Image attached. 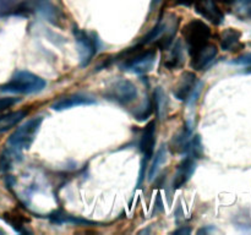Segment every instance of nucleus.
<instances>
[{"instance_id":"obj_9","label":"nucleus","mask_w":251,"mask_h":235,"mask_svg":"<svg viewBox=\"0 0 251 235\" xmlns=\"http://www.w3.org/2000/svg\"><path fill=\"white\" fill-rule=\"evenodd\" d=\"M196 75L191 71H184L173 87V94L178 100H188L196 88Z\"/></svg>"},{"instance_id":"obj_8","label":"nucleus","mask_w":251,"mask_h":235,"mask_svg":"<svg viewBox=\"0 0 251 235\" xmlns=\"http://www.w3.org/2000/svg\"><path fill=\"white\" fill-rule=\"evenodd\" d=\"M194 6L200 16L216 26H220L225 21V15L216 0H195Z\"/></svg>"},{"instance_id":"obj_15","label":"nucleus","mask_w":251,"mask_h":235,"mask_svg":"<svg viewBox=\"0 0 251 235\" xmlns=\"http://www.w3.org/2000/svg\"><path fill=\"white\" fill-rule=\"evenodd\" d=\"M191 143V129L189 126L183 127L171 141V151L173 153H186Z\"/></svg>"},{"instance_id":"obj_18","label":"nucleus","mask_w":251,"mask_h":235,"mask_svg":"<svg viewBox=\"0 0 251 235\" xmlns=\"http://www.w3.org/2000/svg\"><path fill=\"white\" fill-rule=\"evenodd\" d=\"M49 219L53 223H56V224H64V223H73V224H93V222H90L87 219H82V218H76L73 217V215L68 214V213H64L61 211H55V212L51 213L49 215Z\"/></svg>"},{"instance_id":"obj_25","label":"nucleus","mask_w":251,"mask_h":235,"mask_svg":"<svg viewBox=\"0 0 251 235\" xmlns=\"http://www.w3.org/2000/svg\"><path fill=\"white\" fill-rule=\"evenodd\" d=\"M190 232H191L190 229H179V230H176L174 234H189Z\"/></svg>"},{"instance_id":"obj_23","label":"nucleus","mask_w":251,"mask_h":235,"mask_svg":"<svg viewBox=\"0 0 251 235\" xmlns=\"http://www.w3.org/2000/svg\"><path fill=\"white\" fill-rule=\"evenodd\" d=\"M232 64H237V65H251V53L245 54V55L239 56L235 60L232 61Z\"/></svg>"},{"instance_id":"obj_17","label":"nucleus","mask_w":251,"mask_h":235,"mask_svg":"<svg viewBox=\"0 0 251 235\" xmlns=\"http://www.w3.org/2000/svg\"><path fill=\"white\" fill-rule=\"evenodd\" d=\"M27 115L26 110H17V112L9 113L6 115L0 117V132H5L19 124L22 119Z\"/></svg>"},{"instance_id":"obj_1","label":"nucleus","mask_w":251,"mask_h":235,"mask_svg":"<svg viewBox=\"0 0 251 235\" xmlns=\"http://www.w3.org/2000/svg\"><path fill=\"white\" fill-rule=\"evenodd\" d=\"M144 44L136 46L135 48L124 51V58L120 59L119 68L124 71L142 75L153 69L157 58V50L153 48L142 49Z\"/></svg>"},{"instance_id":"obj_5","label":"nucleus","mask_w":251,"mask_h":235,"mask_svg":"<svg viewBox=\"0 0 251 235\" xmlns=\"http://www.w3.org/2000/svg\"><path fill=\"white\" fill-rule=\"evenodd\" d=\"M184 41L189 48V53H194L210 43L211 28L201 20H191L181 29Z\"/></svg>"},{"instance_id":"obj_14","label":"nucleus","mask_w":251,"mask_h":235,"mask_svg":"<svg viewBox=\"0 0 251 235\" xmlns=\"http://www.w3.org/2000/svg\"><path fill=\"white\" fill-rule=\"evenodd\" d=\"M95 98L90 97V95L77 93V94H71L68 95V97L60 98V99L56 100V102L51 105V109L56 110V112H61V110L71 109V108L81 107V105H91L95 104Z\"/></svg>"},{"instance_id":"obj_6","label":"nucleus","mask_w":251,"mask_h":235,"mask_svg":"<svg viewBox=\"0 0 251 235\" xmlns=\"http://www.w3.org/2000/svg\"><path fill=\"white\" fill-rule=\"evenodd\" d=\"M139 95L137 87L129 80L120 78L110 83L104 91V97L108 100L117 103L119 105H129L135 102Z\"/></svg>"},{"instance_id":"obj_10","label":"nucleus","mask_w":251,"mask_h":235,"mask_svg":"<svg viewBox=\"0 0 251 235\" xmlns=\"http://www.w3.org/2000/svg\"><path fill=\"white\" fill-rule=\"evenodd\" d=\"M31 11H37L46 17L49 22L55 26H61L63 21V14L54 6L50 0H28Z\"/></svg>"},{"instance_id":"obj_13","label":"nucleus","mask_w":251,"mask_h":235,"mask_svg":"<svg viewBox=\"0 0 251 235\" xmlns=\"http://www.w3.org/2000/svg\"><path fill=\"white\" fill-rule=\"evenodd\" d=\"M154 143H156V121L152 120L145 126L140 139V151L146 161L153 156Z\"/></svg>"},{"instance_id":"obj_2","label":"nucleus","mask_w":251,"mask_h":235,"mask_svg":"<svg viewBox=\"0 0 251 235\" xmlns=\"http://www.w3.org/2000/svg\"><path fill=\"white\" fill-rule=\"evenodd\" d=\"M179 17H176L174 14L167 15L166 19L159 21L157 26L153 29L146 34V37L142 38L140 44L154 43V46L158 47L162 50H168L172 47L176 37V31L179 28Z\"/></svg>"},{"instance_id":"obj_27","label":"nucleus","mask_w":251,"mask_h":235,"mask_svg":"<svg viewBox=\"0 0 251 235\" xmlns=\"http://www.w3.org/2000/svg\"><path fill=\"white\" fill-rule=\"evenodd\" d=\"M2 234H5V232L2 229H0V235H2Z\"/></svg>"},{"instance_id":"obj_11","label":"nucleus","mask_w":251,"mask_h":235,"mask_svg":"<svg viewBox=\"0 0 251 235\" xmlns=\"http://www.w3.org/2000/svg\"><path fill=\"white\" fill-rule=\"evenodd\" d=\"M218 53V49L215 44L207 43L206 46H203L202 48L198 49L196 51L190 54L191 56V68L194 70H203L205 68H207L211 63L213 61V59L216 58Z\"/></svg>"},{"instance_id":"obj_19","label":"nucleus","mask_w":251,"mask_h":235,"mask_svg":"<svg viewBox=\"0 0 251 235\" xmlns=\"http://www.w3.org/2000/svg\"><path fill=\"white\" fill-rule=\"evenodd\" d=\"M240 36H242V33L239 31H237V29H225L222 32V34H221V48L223 50H229V49H232L239 42Z\"/></svg>"},{"instance_id":"obj_12","label":"nucleus","mask_w":251,"mask_h":235,"mask_svg":"<svg viewBox=\"0 0 251 235\" xmlns=\"http://www.w3.org/2000/svg\"><path fill=\"white\" fill-rule=\"evenodd\" d=\"M196 169V158L191 154L185 157V159H183L180 164L178 165L176 171V175L173 179V188H180L181 186L185 185L190 178L193 176V174L195 173Z\"/></svg>"},{"instance_id":"obj_3","label":"nucleus","mask_w":251,"mask_h":235,"mask_svg":"<svg viewBox=\"0 0 251 235\" xmlns=\"http://www.w3.org/2000/svg\"><path fill=\"white\" fill-rule=\"evenodd\" d=\"M46 81L29 71H17L11 80L0 86V92L15 94H33L44 90Z\"/></svg>"},{"instance_id":"obj_4","label":"nucleus","mask_w":251,"mask_h":235,"mask_svg":"<svg viewBox=\"0 0 251 235\" xmlns=\"http://www.w3.org/2000/svg\"><path fill=\"white\" fill-rule=\"evenodd\" d=\"M42 121H43L42 117H36L33 119L27 120L25 124L17 127L14 134L9 137V141H7L9 146L16 151L29 149L39 129H41Z\"/></svg>"},{"instance_id":"obj_21","label":"nucleus","mask_w":251,"mask_h":235,"mask_svg":"<svg viewBox=\"0 0 251 235\" xmlns=\"http://www.w3.org/2000/svg\"><path fill=\"white\" fill-rule=\"evenodd\" d=\"M164 162H166V148H164V146H162L161 148H159V151L157 152L156 156H154V161L153 163H152L151 168H150V171H149L150 180H153L157 171H158L159 166H161Z\"/></svg>"},{"instance_id":"obj_20","label":"nucleus","mask_w":251,"mask_h":235,"mask_svg":"<svg viewBox=\"0 0 251 235\" xmlns=\"http://www.w3.org/2000/svg\"><path fill=\"white\" fill-rule=\"evenodd\" d=\"M4 220L9 223L17 233H26L25 230V218L20 213H6L4 214Z\"/></svg>"},{"instance_id":"obj_26","label":"nucleus","mask_w":251,"mask_h":235,"mask_svg":"<svg viewBox=\"0 0 251 235\" xmlns=\"http://www.w3.org/2000/svg\"><path fill=\"white\" fill-rule=\"evenodd\" d=\"M158 2H159V0H152V6H153V5H154V6H156V5L158 4Z\"/></svg>"},{"instance_id":"obj_24","label":"nucleus","mask_w":251,"mask_h":235,"mask_svg":"<svg viewBox=\"0 0 251 235\" xmlns=\"http://www.w3.org/2000/svg\"><path fill=\"white\" fill-rule=\"evenodd\" d=\"M176 4L178 5H184V6H191V5L194 4V1L195 0H173Z\"/></svg>"},{"instance_id":"obj_22","label":"nucleus","mask_w":251,"mask_h":235,"mask_svg":"<svg viewBox=\"0 0 251 235\" xmlns=\"http://www.w3.org/2000/svg\"><path fill=\"white\" fill-rule=\"evenodd\" d=\"M16 102H19L17 98H0V112L14 105Z\"/></svg>"},{"instance_id":"obj_7","label":"nucleus","mask_w":251,"mask_h":235,"mask_svg":"<svg viewBox=\"0 0 251 235\" xmlns=\"http://www.w3.org/2000/svg\"><path fill=\"white\" fill-rule=\"evenodd\" d=\"M76 46H77L78 58H80L81 66H87L92 61L93 56L98 50V39L97 34L93 32H86L83 29H74Z\"/></svg>"},{"instance_id":"obj_16","label":"nucleus","mask_w":251,"mask_h":235,"mask_svg":"<svg viewBox=\"0 0 251 235\" xmlns=\"http://www.w3.org/2000/svg\"><path fill=\"white\" fill-rule=\"evenodd\" d=\"M168 55H167L166 60L163 61L164 66L168 70H174V69L181 68L184 64V53H183V47H181V42L176 41L172 48H169Z\"/></svg>"}]
</instances>
